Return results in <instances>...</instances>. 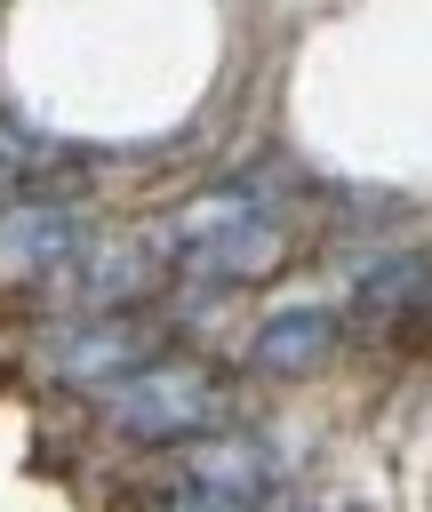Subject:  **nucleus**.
Here are the masks:
<instances>
[{
	"mask_svg": "<svg viewBox=\"0 0 432 512\" xmlns=\"http://www.w3.org/2000/svg\"><path fill=\"white\" fill-rule=\"evenodd\" d=\"M160 280H168V264H160L144 240H96L88 264L72 272L80 304H96V312H128V304H144Z\"/></svg>",
	"mask_w": 432,
	"mask_h": 512,
	"instance_id": "6e6552de",
	"label": "nucleus"
},
{
	"mask_svg": "<svg viewBox=\"0 0 432 512\" xmlns=\"http://www.w3.org/2000/svg\"><path fill=\"white\" fill-rule=\"evenodd\" d=\"M352 320L376 336H408L432 328V248H400V256H368L352 272Z\"/></svg>",
	"mask_w": 432,
	"mask_h": 512,
	"instance_id": "39448f33",
	"label": "nucleus"
},
{
	"mask_svg": "<svg viewBox=\"0 0 432 512\" xmlns=\"http://www.w3.org/2000/svg\"><path fill=\"white\" fill-rule=\"evenodd\" d=\"M136 512H288V504H240V496H216V488H200V480H168V488H152Z\"/></svg>",
	"mask_w": 432,
	"mask_h": 512,
	"instance_id": "1a4fd4ad",
	"label": "nucleus"
},
{
	"mask_svg": "<svg viewBox=\"0 0 432 512\" xmlns=\"http://www.w3.org/2000/svg\"><path fill=\"white\" fill-rule=\"evenodd\" d=\"M336 336H344V312L320 304V296H296V304H272V312L256 320L248 360H256L264 376H312V368L336 352Z\"/></svg>",
	"mask_w": 432,
	"mask_h": 512,
	"instance_id": "423d86ee",
	"label": "nucleus"
},
{
	"mask_svg": "<svg viewBox=\"0 0 432 512\" xmlns=\"http://www.w3.org/2000/svg\"><path fill=\"white\" fill-rule=\"evenodd\" d=\"M168 264L192 272V280H216V288L272 280V272L288 264V232L272 224V208H264L248 184H224V192H200V200L176 216Z\"/></svg>",
	"mask_w": 432,
	"mask_h": 512,
	"instance_id": "f257e3e1",
	"label": "nucleus"
},
{
	"mask_svg": "<svg viewBox=\"0 0 432 512\" xmlns=\"http://www.w3.org/2000/svg\"><path fill=\"white\" fill-rule=\"evenodd\" d=\"M96 248V224L72 200H16L0 208V272L8 280H72Z\"/></svg>",
	"mask_w": 432,
	"mask_h": 512,
	"instance_id": "20e7f679",
	"label": "nucleus"
},
{
	"mask_svg": "<svg viewBox=\"0 0 432 512\" xmlns=\"http://www.w3.org/2000/svg\"><path fill=\"white\" fill-rule=\"evenodd\" d=\"M184 480L216 488V496H240V504H288V480H280V456L248 432H208L184 448Z\"/></svg>",
	"mask_w": 432,
	"mask_h": 512,
	"instance_id": "0eeeda50",
	"label": "nucleus"
},
{
	"mask_svg": "<svg viewBox=\"0 0 432 512\" xmlns=\"http://www.w3.org/2000/svg\"><path fill=\"white\" fill-rule=\"evenodd\" d=\"M40 368L56 376V384H80V392H112V384H128L136 368H144V328L136 320H120V312H80V320H56L48 336H40Z\"/></svg>",
	"mask_w": 432,
	"mask_h": 512,
	"instance_id": "7ed1b4c3",
	"label": "nucleus"
},
{
	"mask_svg": "<svg viewBox=\"0 0 432 512\" xmlns=\"http://www.w3.org/2000/svg\"><path fill=\"white\" fill-rule=\"evenodd\" d=\"M104 424L144 448H192V440L224 432V384L200 360H144L128 384L104 392Z\"/></svg>",
	"mask_w": 432,
	"mask_h": 512,
	"instance_id": "f03ea898",
	"label": "nucleus"
}]
</instances>
